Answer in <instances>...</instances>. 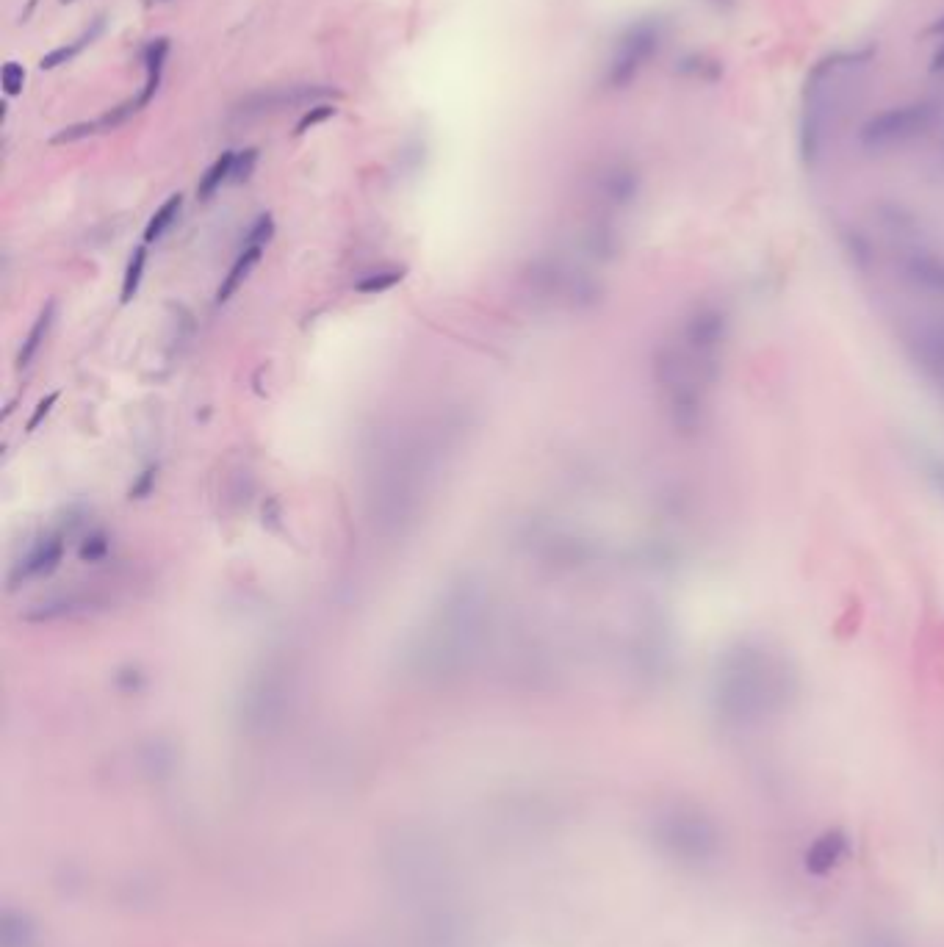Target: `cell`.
Returning <instances> with one entry per match:
<instances>
[{
    "mask_svg": "<svg viewBox=\"0 0 944 947\" xmlns=\"http://www.w3.org/2000/svg\"><path fill=\"white\" fill-rule=\"evenodd\" d=\"M435 480V449L430 441L407 438L399 441L388 455L383 466L374 474V491H371V516L374 524H380L385 532H405L416 516L421 502L430 493Z\"/></svg>",
    "mask_w": 944,
    "mask_h": 947,
    "instance_id": "2",
    "label": "cell"
},
{
    "mask_svg": "<svg viewBox=\"0 0 944 947\" xmlns=\"http://www.w3.org/2000/svg\"><path fill=\"white\" fill-rule=\"evenodd\" d=\"M144 264H147V250L139 247V250H133V258L128 269H125V283H122V302H131L136 297V291H139V283H142L144 275Z\"/></svg>",
    "mask_w": 944,
    "mask_h": 947,
    "instance_id": "14",
    "label": "cell"
},
{
    "mask_svg": "<svg viewBox=\"0 0 944 947\" xmlns=\"http://www.w3.org/2000/svg\"><path fill=\"white\" fill-rule=\"evenodd\" d=\"M61 3H72V0H61Z\"/></svg>",
    "mask_w": 944,
    "mask_h": 947,
    "instance_id": "24",
    "label": "cell"
},
{
    "mask_svg": "<svg viewBox=\"0 0 944 947\" xmlns=\"http://www.w3.org/2000/svg\"><path fill=\"white\" fill-rule=\"evenodd\" d=\"M263 247H266L263 241H252V239L244 241V250H241V255L236 258V264H233V269H230V275L225 277V283L219 286V294H216V302H219V305H222V302H228L230 297L236 294V288L247 280V275L252 272V266L261 261Z\"/></svg>",
    "mask_w": 944,
    "mask_h": 947,
    "instance_id": "8",
    "label": "cell"
},
{
    "mask_svg": "<svg viewBox=\"0 0 944 947\" xmlns=\"http://www.w3.org/2000/svg\"><path fill=\"white\" fill-rule=\"evenodd\" d=\"M103 31H106V17H97L95 23L89 25V28H86L84 34L78 36V39H72L70 45H61V48L50 50L48 56L39 61V67H42V70H56V67H61V64H67V61L75 59L81 50L89 48V45H92V42H95L97 36L103 34Z\"/></svg>",
    "mask_w": 944,
    "mask_h": 947,
    "instance_id": "10",
    "label": "cell"
},
{
    "mask_svg": "<svg viewBox=\"0 0 944 947\" xmlns=\"http://www.w3.org/2000/svg\"><path fill=\"white\" fill-rule=\"evenodd\" d=\"M931 70H933V72H944V36H942V45H939V50L933 53Z\"/></svg>",
    "mask_w": 944,
    "mask_h": 947,
    "instance_id": "22",
    "label": "cell"
},
{
    "mask_svg": "<svg viewBox=\"0 0 944 947\" xmlns=\"http://www.w3.org/2000/svg\"><path fill=\"white\" fill-rule=\"evenodd\" d=\"M53 313H56V305H53V302H48V308L42 311V316H39V319H36V324L31 327V333H28V338L23 341V349H20V355H17V366H20V369L31 366V360L36 358L39 347L45 344V338H48V333H50V324H53Z\"/></svg>",
    "mask_w": 944,
    "mask_h": 947,
    "instance_id": "11",
    "label": "cell"
},
{
    "mask_svg": "<svg viewBox=\"0 0 944 947\" xmlns=\"http://www.w3.org/2000/svg\"><path fill=\"white\" fill-rule=\"evenodd\" d=\"M662 45H665L662 20H637L634 25H629L612 50V59L607 64V72H604V86L612 92L626 89L648 61L657 56Z\"/></svg>",
    "mask_w": 944,
    "mask_h": 947,
    "instance_id": "3",
    "label": "cell"
},
{
    "mask_svg": "<svg viewBox=\"0 0 944 947\" xmlns=\"http://www.w3.org/2000/svg\"><path fill=\"white\" fill-rule=\"evenodd\" d=\"M233 158H236L233 150H228V153H222V156L216 158L214 167L205 172L200 186H197V197H200V200H208L225 180H230V175H233Z\"/></svg>",
    "mask_w": 944,
    "mask_h": 947,
    "instance_id": "13",
    "label": "cell"
},
{
    "mask_svg": "<svg viewBox=\"0 0 944 947\" xmlns=\"http://www.w3.org/2000/svg\"><path fill=\"white\" fill-rule=\"evenodd\" d=\"M180 205H183V197H180V194H172L167 203L158 208L156 214H153V219L147 222V230H144V241H147V244H153V241L161 239V236H164V233L175 225V219H178V214H180Z\"/></svg>",
    "mask_w": 944,
    "mask_h": 947,
    "instance_id": "12",
    "label": "cell"
},
{
    "mask_svg": "<svg viewBox=\"0 0 944 947\" xmlns=\"http://www.w3.org/2000/svg\"><path fill=\"white\" fill-rule=\"evenodd\" d=\"M709 3H715V6H723V9H726V6H731L734 0H709Z\"/></svg>",
    "mask_w": 944,
    "mask_h": 947,
    "instance_id": "23",
    "label": "cell"
},
{
    "mask_svg": "<svg viewBox=\"0 0 944 947\" xmlns=\"http://www.w3.org/2000/svg\"><path fill=\"white\" fill-rule=\"evenodd\" d=\"M106 549H108V543L103 540V535H97V538H92V543L86 540L84 549H81V557H84V560H97V557H103V554H106Z\"/></svg>",
    "mask_w": 944,
    "mask_h": 947,
    "instance_id": "21",
    "label": "cell"
},
{
    "mask_svg": "<svg viewBox=\"0 0 944 947\" xmlns=\"http://www.w3.org/2000/svg\"><path fill=\"white\" fill-rule=\"evenodd\" d=\"M61 554H64V540L59 535H48V538L39 540L34 549L14 565L12 579H9L12 588H17V582H28L34 576L50 574L61 563Z\"/></svg>",
    "mask_w": 944,
    "mask_h": 947,
    "instance_id": "6",
    "label": "cell"
},
{
    "mask_svg": "<svg viewBox=\"0 0 944 947\" xmlns=\"http://www.w3.org/2000/svg\"><path fill=\"white\" fill-rule=\"evenodd\" d=\"M95 133H100V131H97V120L78 122V125H70V128H64V131L56 133V136H53L50 142H53V144L81 142V139H86V136H95Z\"/></svg>",
    "mask_w": 944,
    "mask_h": 947,
    "instance_id": "19",
    "label": "cell"
},
{
    "mask_svg": "<svg viewBox=\"0 0 944 947\" xmlns=\"http://www.w3.org/2000/svg\"><path fill=\"white\" fill-rule=\"evenodd\" d=\"M0 84H3V92H6L9 97L20 95L25 86L23 64H17V61H6V64H3V72H0Z\"/></svg>",
    "mask_w": 944,
    "mask_h": 947,
    "instance_id": "16",
    "label": "cell"
},
{
    "mask_svg": "<svg viewBox=\"0 0 944 947\" xmlns=\"http://www.w3.org/2000/svg\"><path fill=\"white\" fill-rule=\"evenodd\" d=\"M402 277H405L402 269H394V272H380V275H369L366 280H360L358 291H363V294H380V291L394 288Z\"/></svg>",
    "mask_w": 944,
    "mask_h": 947,
    "instance_id": "15",
    "label": "cell"
},
{
    "mask_svg": "<svg viewBox=\"0 0 944 947\" xmlns=\"http://www.w3.org/2000/svg\"><path fill=\"white\" fill-rule=\"evenodd\" d=\"M255 164H258V150H255V147H247V150L236 153V158H233V175H230V180H233V183H244V180H250Z\"/></svg>",
    "mask_w": 944,
    "mask_h": 947,
    "instance_id": "17",
    "label": "cell"
},
{
    "mask_svg": "<svg viewBox=\"0 0 944 947\" xmlns=\"http://www.w3.org/2000/svg\"><path fill=\"white\" fill-rule=\"evenodd\" d=\"M488 621V599L477 585H455L407 648V662L421 676H449L477 654Z\"/></svg>",
    "mask_w": 944,
    "mask_h": 947,
    "instance_id": "1",
    "label": "cell"
},
{
    "mask_svg": "<svg viewBox=\"0 0 944 947\" xmlns=\"http://www.w3.org/2000/svg\"><path fill=\"white\" fill-rule=\"evenodd\" d=\"M56 399H59V394H50L48 399H42V402L36 405L34 416H31V421H28V430H36V427H39V421H42V419H45V416H48L50 408L56 405Z\"/></svg>",
    "mask_w": 944,
    "mask_h": 947,
    "instance_id": "20",
    "label": "cell"
},
{
    "mask_svg": "<svg viewBox=\"0 0 944 947\" xmlns=\"http://www.w3.org/2000/svg\"><path fill=\"white\" fill-rule=\"evenodd\" d=\"M933 117H936V111H933L931 103H909V106L886 108L881 114H875L873 120L864 122L859 142L867 153L895 150V147L914 142L917 136L928 131L933 125Z\"/></svg>",
    "mask_w": 944,
    "mask_h": 947,
    "instance_id": "4",
    "label": "cell"
},
{
    "mask_svg": "<svg viewBox=\"0 0 944 947\" xmlns=\"http://www.w3.org/2000/svg\"><path fill=\"white\" fill-rule=\"evenodd\" d=\"M169 53V39H153L147 50H144V70H147V81H144L142 95L136 97L139 106H147L153 97H156L158 86H161V72H164V61Z\"/></svg>",
    "mask_w": 944,
    "mask_h": 947,
    "instance_id": "9",
    "label": "cell"
},
{
    "mask_svg": "<svg viewBox=\"0 0 944 947\" xmlns=\"http://www.w3.org/2000/svg\"><path fill=\"white\" fill-rule=\"evenodd\" d=\"M327 95H335L330 89H316V86H288V89H269V92H255V95L244 97L239 106L233 108L236 117L252 120V117H263V114H275L280 108L299 106V103H313V100H322Z\"/></svg>",
    "mask_w": 944,
    "mask_h": 947,
    "instance_id": "5",
    "label": "cell"
},
{
    "mask_svg": "<svg viewBox=\"0 0 944 947\" xmlns=\"http://www.w3.org/2000/svg\"><path fill=\"white\" fill-rule=\"evenodd\" d=\"M640 189V178L632 167L626 164H612L610 169H604L601 175V194L615 205L632 203L634 194Z\"/></svg>",
    "mask_w": 944,
    "mask_h": 947,
    "instance_id": "7",
    "label": "cell"
},
{
    "mask_svg": "<svg viewBox=\"0 0 944 947\" xmlns=\"http://www.w3.org/2000/svg\"><path fill=\"white\" fill-rule=\"evenodd\" d=\"M335 111H338V108H335L333 103H316V106L308 108V111H305V117L297 122V133L311 131V128H316V125H319V122L335 117Z\"/></svg>",
    "mask_w": 944,
    "mask_h": 947,
    "instance_id": "18",
    "label": "cell"
}]
</instances>
